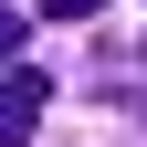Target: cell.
I'll use <instances>...</instances> for the list:
<instances>
[{
	"mask_svg": "<svg viewBox=\"0 0 147 147\" xmlns=\"http://www.w3.org/2000/svg\"><path fill=\"white\" fill-rule=\"evenodd\" d=\"M11 53H21V11L0 0V63H11Z\"/></svg>",
	"mask_w": 147,
	"mask_h": 147,
	"instance_id": "2",
	"label": "cell"
},
{
	"mask_svg": "<svg viewBox=\"0 0 147 147\" xmlns=\"http://www.w3.org/2000/svg\"><path fill=\"white\" fill-rule=\"evenodd\" d=\"M42 105H53V74H0V147H32Z\"/></svg>",
	"mask_w": 147,
	"mask_h": 147,
	"instance_id": "1",
	"label": "cell"
},
{
	"mask_svg": "<svg viewBox=\"0 0 147 147\" xmlns=\"http://www.w3.org/2000/svg\"><path fill=\"white\" fill-rule=\"evenodd\" d=\"M42 11H53V21H84V11H105V0H42Z\"/></svg>",
	"mask_w": 147,
	"mask_h": 147,
	"instance_id": "3",
	"label": "cell"
}]
</instances>
